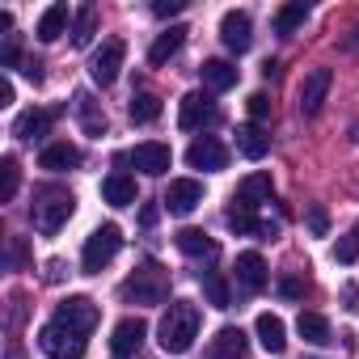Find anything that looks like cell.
Instances as JSON below:
<instances>
[{"mask_svg": "<svg viewBox=\"0 0 359 359\" xmlns=\"http://www.w3.org/2000/svg\"><path fill=\"white\" fill-rule=\"evenodd\" d=\"M195 338H199V304H191V300H173V304L165 309L161 325H156L161 351H165V355H187V351L195 346Z\"/></svg>", "mask_w": 359, "mask_h": 359, "instance_id": "obj_1", "label": "cell"}, {"mask_svg": "<svg viewBox=\"0 0 359 359\" xmlns=\"http://www.w3.org/2000/svg\"><path fill=\"white\" fill-rule=\"evenodd\" d=\"M76 212V199H72V191H60V187H43L39 195H34V229L43 233V237H55L64 224H68V216Z\"/></svg>", "mask_w": 359, "mask_h": 359, "instance_id": "obj_2", "label": "cell"}, {"mask_svg": "<svg viewBox=\"0 0 359 359\" xmlns=\"http://www.w3.org/2000/svg\"><path fill=\"white\" fill-rule=\"evenodd\" d=\"M118 292H123L127 304H161V300L169 296V275H165L156 262H144Z\"/></svg>", "mask_w": 359, "mask_h": 359, "instance_id": "obj_3", "label": "cell"}, {"mask_svg": "<svg viewBox=\"0 0 359 359\" xmlns=\"http://www.w3.org/2000/svg\"><path fill=\"white\" fill-rule=\"evenodd\" d=\"M123 250V229L118 224H102V229H93L89 233V241H85V250H81V266H85V275H97L102 266H110V258Z\"/></svg>", "mask_w": 359, "mask_h": 359, "instance_id": "obj_4", "label": "cell"}, {"mask_svg": "<svg viewBox=\"0 0 359 359\" xmlns=\"http://www.w3.org/2000/svg\"><path fill=\"white\" fill-rule=\"evenodd\" d=\"M39 346H43L47 359H81L89 342H85L81 330H72V325H64V321H47L43 334H39Z\"/></svg>", "mask_w": 359, "mask_h": 359, "instance_id": "obj_5", "label": "cell"}, {"mask_svg": "<svg viewBox=\"0 0 359 359\" xmlns=\"http://www.w3.org/2000/svg\"><path fill=\"white\" fill-rule=\"evenodd\" d=\"M123 55H127V47H123V39H106L97 51H93V60H89V76H93V85H114L118 81V68H123Z\"/></svg>", "mask_w": 359, "mask_h": 359, "instance_id": "obj_6", "label": "cell"}, {"mask_svg": "<svg viewBox=\"0 0 359 359\" xmlns=\"http://www.w3.org/2000/svg\"><path fill=\"white\" fill-rule=\"evenodd\" d=\"M330 85H334V72H330V68H313V72L300 81V114H309V118L321 114Z\"/></svg>", "mask_w": 359, "mask_h": 359, "instance_id": "obj_7", "label": "cell"}, {"mask_svg": "<svg viewBox=\"0 0 359 359\" xmlns=\"http://www.w3.org/2000/svg\"><path fill=\"white\" fill-rule=\"evenodd\" d=\"M199 203H203V182H195V177H177V182H169L165 208H169L173 216H191Z\"/></svg>", "mask_w": 359, "mask_h": 359, "instance_id": "obj_8", "label": "cell"}, {"mask_svg": "<svg viewBox=\"0 0 359 359\" xmlns=\"http://www.w3.org/2000/svg\"><path fill=\"white\" fill-rule=\"evenodd\" d=\"M220 39H224V47L229 51H250V43H254V22H250V13H241V9H229L224 18H220Z\"/></svg>", "mask_w": 359, "mask_h": 359, "instance_id": "obj_9", "label": "cell"}, {"mask_svg": "<svg viewBox=\"0 0 359 359\" xmlns=\"http://www.w3.org/2000/svg\"><path fill=\"white\" fill-rule=\"evenodd\" d=\"M127 161H131L140 173H148V177H161V173L169 169L173 152H169V144H156V140H148V144H135V148L127 152Z\"/></svg>", "mask_w": 359, "mask_h": 359, "instance_id": "obj_10", "label": "cell"}, {"mask_svg": "<svg viewBox=\"0 0 359 359\" xmlns=\"http://www.w3.org/2000/svg\"><path fill=\"white\" fill-rule=\"evenodd\" d=\"M177 123H182V131H199L203 123H216V102L208 93H187L177 102Z\"/></svg>", "mask_w": 359, "mask_h": 359, "instance_id": "obj_11", "label": "cell"}, {"mask_svg": "<svg viewBox=\"0 0 359 359\" xmlns=\"http://www.w3.org/2000/svg\"><path fill=\"white\" fill-rule=\"evenodd\" d=\"M144 334H148V325H144L140 317H123V321L114 325V334H110V355H114V359H131V355L140 351Z\"/></svg>", "mask_w": 359, "mask_h": 359, "instance_id": "obj_12", "label": "cell"}, {"mask_svg": "<svg viewBox=\"0 0 359 359\" xmlns=\"http://www.w3.org/2000/svg\"><path fill=\"white\" fill-rule=\"evenodd\" d=\"M187 165L191 169H224L229 165V148L220 144V140H195L191 148H187Z\"/></svg>", "mask_w": 359, "mask_h": 359, "instance_id": "obj_13", "label": "cell"}, {"mask_svg": "<svg viewBox=\"0 0 359 359\" xmlns=\"http://www.w3.org/2000/svg\"><path fill=\"white\" fill-rule=\"evenodd\" d=\"M55 321H64V325H72V330L89 334V330L97 325V304H93V300H85V296H72V300H64V304H60V317H55Z\"/></svg>", "mask_w": 359, "mask_h": 359, "instance_id": "obj_14", "label": "cell"}, {"mask_svg": "<svg viewBox=\"0 0 359 359\" xmlns=\"http://www.w3.org/2000/svg\"><path fill=\"white\" fill-rule=\"evenodd\" d=\"M254 330H258L262 351H271V355H283V351H287V330H283V317H275V313H258Z\"/></svg>", "mask_w": 359, "mask_h": 359, "instance_id": "obj_15", "label": "cell"}, {"mask_svg": "<svg viewBox=\"0 0 359 359\" xmlns=\"http://www.w3.org/2000/svg\"><path fill=\"white\" fill-rule=\"evenodd\" d=\"M266 262H262V254H237V283L245 287V292H262L266 287Z\"/></svg>", "mask_w": 359, "mask_h": 359, "instance_id": "obj_16", "label": "cell"}, {"mask_svg": "<svg viewBox=\"0 0 359 359\" xmlns=\"http://www.w3.org/2000/svg\"><path fill=\"white\" fill-rule=\"evenodd\" d=\"M187 34H191L187 26H169V30H165V34H161V39H156L152 47H148V64H169V60H173L177 51H182Z\"/></svg>", "mask_w": 359, "mask_h": 359, "instance_id": "obj_17", "label": "cell"}, {"mask_svg": "<svg viewBox=\"0 0 359 359\" xmlns=\"http://www.w3.org/2000/svg\"><path fill=\"white\" fill-rule=\"evenodd\" d=\"M245 334L237 330V325H224L216 338H212V351H208V359H241L245 355Z\"/></svg>", "mask_w": 359, "mask_h": 359, "instance_id": "obj_18", "label": "cell"}, {"mask_svg": "<svg viewBox=\"0 0 359 359\" xmlns=\"http://www.w3.org/2000/svg\"><path fill=\"white\" fill-rule=\"evenodd\" d=\"M47 127H51V110L30 106V110H22V114H18L13 135H18V140H43V135H47Z\"/></svg>", "mask_w": 359, "mask_h": 359, "instance_id": "obj_19", "label": "cell"}, {"mask_svg": "<svg viewBox=\"0 0 359 359\" xmlns=\"http://www.w3.org/2000/svg\"><path fill=\"white\" fill-rule=\"evenodd\" d=\"M237 148H241L250 161H262V156L271 152V135H266L258 123H241V127H237Z\"/></svg>", "mask_w": 359, "mask_h": 359, "instance_id": "obj_20", "label": "cell"}, {"mask_svg": "<svg viewBox=\"0 0 359 359\" xmlns=\"http://www.w3.org/2000/svg\"><path fill=\"white\" fill-rule=\"evenodd\" d=\"M39 165L51 169V173H68V169L81 165V148H72V144H47L43 156H39Z\"/></svg>", "mask_w": 359, "mask_h": 359, "instance_id": "obj_21", "label": "cell"}, {"mask_svg": "<svg viewBox=\"0 0 359 359\" xmlns=\"http://www.w3.org/2000/svg\"><path fill=\"white\" fill-rule=\"evenodd\" d=\"M102 199H106L110 208H127V203H135V177H127V173H110L106 182H102Z\"/></svg>", "mask_w": 359, "mask_h": 359, "instance_id": "obj_22", "label": "cell"}, {"mask_svg": "<svg viewBox=\"0 0 359 359\" xmlns=\"http://www.w3.org/2000/svg\"><path fill=\"white\" fill-rule=\"evenodd\" d=\"M177 250H182L187 258H216V241L203 229H182L177 233Z\"/></svg>", "mask_w": 359, "mask_h": 359, "instance_id": "obj_23", "label": "cell"}, {"mask_svg": "<svg viewBox=\"0 0 359 359\" xmlns=\"http://www.w3.org/2000/svg\"><path fill=\"white\" fill-rule=\"evenodd\" d=\"M266 199H271V173H250L237 187V203H245V208H258Z\"/></svg>", "mask_w": 359, "mask_h": 359, "instance_id": "obj_24", "label": "cell"}, {"mask_svg": "<svg viewBox=\"0 0 359 359\" xmlns=\"http://www.w3.org/2000/svg\"><path fill=\"white\" fill-rule=\"evenodd\" d=\"M199 72H203V85H208V89H216V93H224V89H233V85H237V68H233L229 60H208Z\"/></svg>", "mask_w": 359, "mask_h": 359, "instance_id": "obj_25", "label": "cell"}, {"mask_svg": "<svg viewBox=\"0 0 359 359\" xmlns=\"http://www.w3.org/2000/svg\"><path fill=\"white\" fill-rule=\"evenodd\" d=\"M64 30H68V5H51V9L39 18V30H34V34H39V43H55Z\"/></svg>", "mask_w": 359, "mask_h": 359, "instance_id": "obj_26", "label": "cell"}, {"mask_svg": "<svg viewBox=\"0 0 359 359\" xmlns=\"http://www.w3.org/2000/svg\"><path fill=\"white\" fill-rule=\"evenodd\" d=\"M296 330H300V338L313 342V346H325V342H330V321H325L321 313H300V317H296Z\"/></svg>", "mask_w": 359, "mask_h": 359, "instance_id": "obj_27", "label": "cell"}, {"mask_svg": "<svg viewBox=\"0 0 359 359\" xmlns=\"http://www.w3.org/2000/svg\"><path fill=\"white\" fill-rule=\"evenodd\" d=\"M203 296H208V304L212 309H229L233 304V296H229V283H224V275L220 271H203Z\"/></svg>", "mask_w": 359, "mask_h": 359, "instance_id": "obj_28", "label": "cell"}, {"mask_svg": "<svg viewBox=\"0 0 359 359\" xmlns=\"http://www.w3.org/2000/svg\"><path fill=\"white\" fill-rule=\"evenodd\" d=\"M93 34H97V9L85 5V9L76 13V22H72V43H76V47H89Z\"/></svg>", "mask_w": 359, "mask_h": 359, "instance_id": "obj_29", "label": "cell"}, {"mask_svg": "<svg viewBox=\"0 0 359 359\" xmlns=\"http://www.w3.org/2000/svg\"><path fill=\"white\" fill-rule=\"evenodd\" d=\"M161 118V97L156 93H131V123H156Z\"/></svg>", "mask_w": 359, "mask_h": 359, "instance_id": "obj_30", "label": "cell"}, {"mask_svg": "<svg viewBox=\"0 0 359 359\" xmlns=\"http://www.w3.org/2000/svg\"><path fill=\"white\" fill-rule=\"evenodd\" d=\"M76 114H81V123H85V131L89 135H102L106 131V114H97V106H93V97L89 93H76Z\"/></svg>", "mask_w": 359, "mask_h": 359, "instance_id": "obj_31", "label": "cell"}, {"mask_svg": "<svg viewBox=\"0 0 359 359\" xmlns=\"http://www.w3.org/2000/svg\"><path fill=\"white\" fill-rule=\"evenodd\" d=\"M224 220H229V229H237V233H262V220H254V208H245V203H233V208L224 212Z\"/></svg>", "mask_w": 359, "mask_h": 359, "instance_id": "obj_32", "label": "cell"}, {"mask_svg": "<svg viewBox=\"0 0 359 359\" xmlns=\"http://www.w3.org/2000/svg\"><path fill=\"white\" fill-rule=\"evenodd\" d=\"M0 177H5V182H0V203H9V199L18 195V182H22L18 156H5V161H0Z\"/></svg>", "mask_w": 359, "mask_h": 359, "instance_id": "obj_33", "label": "cell"}, {"mask_svg": "<svg viewBox=\"0 0 359 359\" xmlns=\"http://www.w3.org/2000/svg\"><path fill=\"white\" fill-rule=\"evenodd\" d=\"M304 18H309L304 5H283V9L275 13V34H292L296 26H304Z\"/></svg>", "mask_w": 359, "mask_h": 359, "instance_id": "obj_34", "label": "cell"}, {"mask_svg": "<svg viewBox=\"0 0 359 359\" xmlns=\"http://www.w3.org/2000/svg\"><path fill=\"white\" fill-rule=\"evenodd\" d=\"M355 258H359V224H355L351 233H342V237H338V245H334V262L351 266Z\"/></svg>", "mask_w": 359, "mask_h": 359, "instance_id": "obj_35", "label": "cell"}, {"mask_svg": "<svg viewBox=\"0 0 359 359\" xmlns=\"http://www.w3.org/2000/svg\"><path fill=\"white\" fill-rule=\"evenodd\" d=\"M245 110H250V118H254V123H262V118H271V97H266V93H250Z\"/></svg>", "mask_w": 359, "mask_h": 359, "instance_id": "obj_36", "label": "cell"}, {"mask_svg": "<svg viewBox=\"0 0 359 359\" xmlns=\"http://www.w3.org/2000/svg\"><path fill=\"white\" fill-rule=\"evenodd\" d=\"M309 233H313V237H325V233H330V216H325V208H309Z\"/></svg>", "mask_w": 359, "mask_h": 359, "instance_id": "obj_37", "label": "cell"}, {"mask_svg": "<svg viewBox=\"0 0 359 359\" xmlns=\"http://www.w3.org/2000/svg\"><path fill=\"white\" fill-rule=\"evenodd\" d=\"M279 296H283V300H300V296H304V279L283 275V279H279Z\"/></svg>", "mask_w": 359, "mask_h": 359, "instance_id": "obj_38", "label": "cell"}, {"mask_svg": "<svg viewBox=\"0 0 359 359\" xmlns=\"http://www.w3.org/2000/svg\"><path fill=\"white\" fill-rule=\"evenodd\" d=\"M182 9H187V0H156V5H152L156 18H173V13H182Z\"/></svg>", "mask_w": 359, "mask_h": 359, "instance_id": "obj_39", "label": "cell"}, {"mask_svg": "<svg viewBox=\"0 0 359 359\" xmlns=\"http://www.w3.org/2000/svg\"><path fill=\"white\" fill-rule=\"evenodd\" d=\"M22 72H26V81H34V85L43 81V64H39V60H26V64H22Z\"/></svg>", "mask_w": 359, "mask_h": 359, "instance_id": "obj_40", "label": "cell"}, {"mask_svg": "<svg viewBox=\"0 0 359 359\" xmlns=\"http://www.w3.org/2000/svg\"><path fill=\"white\" fill-rule=\"evenodd\" d=\"M0 106H13V81H0Z\"/></svg>", "mask_w": 359, "mask_h": 359, "instance_id": "obj_41", "label": "cell"}, {"mask_svg": "<svg viewBox=\"0 0 359 359\" xmlns=\"http://www.w3.org/2000/svg\"><path fill=\"white\" fill-rule=\"evenodd\" d=\"M346 47H359V30H355V34H351V39H346Z\"/></svg>", "mask_w": 359, "mask_h": 359, "instance_id": "obj_42", "label": "cell"}, {"mask_svg": "<svg viewBox=\"0 0 359 359\" xmlns=\"http://www.w3.org/2000/svg\"><path fill=\"white\" fill-rule=\"evenodd\" d=\"M355 135H359V127H355Z\"/></svg>", "mask_w": 359, "mask_h": 359, "instance_id": "obj_43", "label": "cell"}]
</instances>
